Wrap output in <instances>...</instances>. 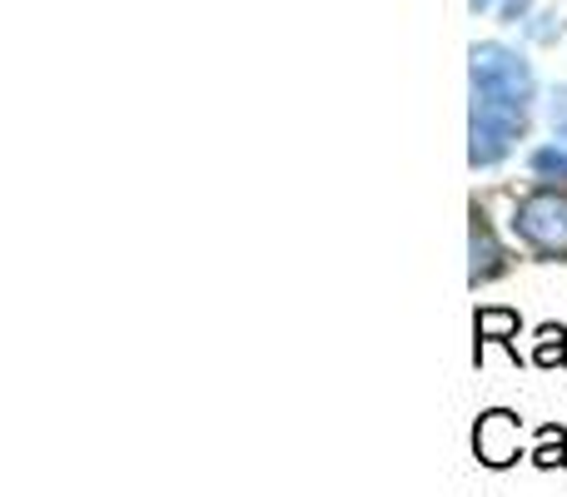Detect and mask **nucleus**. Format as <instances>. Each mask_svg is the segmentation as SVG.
<instances>
[{
  "label": "nucleus",
  "instance_id": "f257e3e1",
  "mask_svg": "<svg viewBox=\"0 0 567 497\" xmlns=\"http://www.w3.org/2000/svg\"><path fill=\"white\" fill-rule=\"evenodd\" d=\"M468 80H473V100H488V105L503 110H523L538 100V80H533V65L508 50L503 40H478L468 50Z\"/></svg>",
  "mask_w": 567,
  "mask_h": 497
},
{
  "label": "nucleus",
  "instance_id": "f03ea898",
  "mask_svg": "<svg viewBox=\"0 0 567 497\" xmlns=\"http://www.w3.org/2000/svg\"><path fill=\"white\" fill-rule=\"evenodd\" d=\"M513 235L538 253H567V195L558 189H533L513 209Z\"/></svg>",
  "mask_w": 567,
  "mask_h": 497
},
{
  "label": "nucleus",
  "instance_id": "7ed1b4c3",
  "mask_svg": "<svg viewBox=\"0 0 567 497\" xmlns=\"http://www.w3.org/2000/svg\"><path fill=\"white\" fill-rule=\"evenodd\" d=\"M523 110H503L488 100H473V120H468V159L473 169H488L498 159H508L513 139H523Z\"/></svg>",
  "mask_w": 567,
  "mask_h": 497
},
{
  "label": "nucleus",
  "instance_id": "20e7f679",
  "mask_svg": "<svg viewBox=\"0 0 567 497\" xmlns=\"http://www.w3.org/2000/svg\"><path fill=\"white\" fill-rule=\"evenodd\" d=\"M523 423L518 413L508 408H493L478 418V428H473V453H478L483 468H513V463L523 458Z\"/></svg>",
  "mask_w": 567,
  "mask_h": 497
},
{
  "label": "nucleus",
  "instance_id": "39448f33",
  "mask_svg": "<svg viewBox=\"0 0 567 497\" xmlns=\"http://www.w3.org/2000/svg\"><path fill=\"white\" fill-rule=\"evenodd\" d=\"M468 253H473V263H468V279L473 283H488V279H498V273L508 269V253H503L498 235H493V225H488V215H483V209H473Z\"/></svg>",
  "mask_w": 567,
  "mask_h": 497
},
{
  "label": "nucleus",
  "instance_id": "423d86ee",
  "mask_svg": "<svg viewBox=\"0 0 567 497\" xmlns=\"http://www.w3.org/2000/svg\"><path fill=\"white\" fill-rule=\"evenodd\" d=\"M473 333H478V353L483 343H503V349L518 359V313L513 309H478V319H473Z\"/></svg>",
  "mask_w": 567,
  "mask_h": 497
},
{
  "label": "nucleus",
  "instance_id": "0eeeda50",
  "mask_svg": "<svg viewBox=\"0 0 567 497\" xmlns=\"http://www.w3.org/2000/svg\"><path fill=\"white\" fill-rule=\"evenodd\" d=\"M533 363H538V369H563V363H567V329H563V323H543V329H538Z\"/></svg>",
  "mask_w": 567,
  "mask_h": 497
},
{
  "label": "nucleus",
  "instance_id": "6e6552de",
  "mask_svg": "<svg viewBox=\"0 0 567 497\" xmlns=\"http://www.w3.org/2000/svg\"><path fill=\"white\" fill-rule=\"evenodd\" d=\"M533 463H538V468H567V433L558 428V423L538 428V448H533Z\"/></svg>",
  "mask_w": 567,
  "mask_h": 497
},
{
  "label": "nucleus",
  "instance_id": "1a4fd4ad",
  "mask_svg": "<svg viewBox=\"0 0 567 497\" xmlns=\"http://www.w3.org/2000/svg\"><path fill=\"white\" fill-rule=\"evenodd\" d=\"M533 175L538 179H567V149H558V145H543V149H533Z\"/></svg>",
  "mask_w": 567,
  "mask_h": 497
},
{
  "label": "nucleus",
  "instance_id": "9d476101",
  "mask_svg": "<svg viewBox=\"0 0 567 497\" xmlns=\"http://www.w3.org/2000/svg\"><path fill=\"white\" fill-rule=\"evenodd\" d=\"M533 0H498V20L503 25H528Z\"/></svg>",
  "mask_w": 567,
  "mask_h": 497
},
{
  "label": "nucleus",
  "instance_id": "9b49d317",
  "mask_svg": "<svg viewBox=\"0 0 567 497\" xmlns=\"http://www.w3.org/2000/svg\"><path fill=\"white\" fill-rule=\"evenodd\" d=\"M473 15H483V10H498V0H468Z\"/></svg>",
  "mask_w": 567,
  "mask_h": 497
},
{
  "label": "nucleus",
  "instance_id": "f8f14e48",
  "mask_svg": "<svg viewBox=\"0 0 567 497\" xmlns=\"http://www.w3.org/2000/svg\"><path fill=\"white\" fill-rule=\"evenodd\" d=\"M563 135H567V125H563Z\"/></svg>",
  "mask_w": 567,
  "mask_h": 497
}]
</instances>
